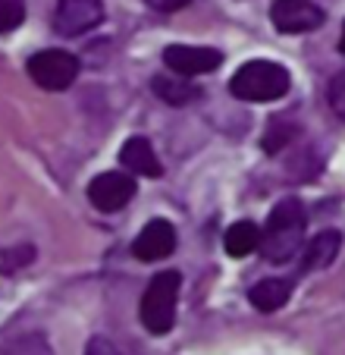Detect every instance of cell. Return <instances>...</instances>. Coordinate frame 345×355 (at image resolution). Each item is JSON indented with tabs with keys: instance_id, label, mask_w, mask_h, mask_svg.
<instances>
[{
	"instance_id": "6da1fadb",
	"label": "cell",
	"mask_w": 345,
	"mask_h": 355,
	"mask_svg": "<svg viewBox=\"0 0 345 355\" xmlns=\"http://www.w3.org/2000/svg\"><path fill=\"white\" fill-rule=\"evenodd\" d=\"M305 227L308 214L299 198H283L273 205L264 230H260V252L270 264L292 261L305 245Z\"/></svg>"
},
{
	"instance_id": "7a4b0ae2",
	"label": "cell",
	"mask_w": 345,
	"mask_h": 355,
	"mask_svg": "<svg viewBox=\"0 0 345 355\" xmlns=\"http://www.w3.org/2000/svg\"><path fill=\"white\" fill-rule=\"evenodd\" d=\"M292 88L289 69L279 67L273 60H248L236 69L229 79V92L233 98L248 101V104H264V101H279Z\"/></svg>"
},
{
	"instance_id": "3957f363",
	"label": "cell",
	"mask_w": 345,
	"mask_h": 355,
	"mask_svg": "<svg viewBox=\"0 0 345 355\" xmlns=\"http://www.w3.org/2000/svg\"><path fill=\"white\" fill-rule=\"evenodd\" d=\"M179 286L182 277L176 270H163V274L151 277L145 295H141V324H145L148 334L163 336L172 330L176 324V299H179Z\"/></svg>"
},
{
	"instance_id": "277c9868",
	"label": "cell",
	"mask_w": 345,
	"mask_h": 355,
	"mask_svg": "<svg viewBox=\"0 0 345 355\" xmlns=\"http://www.w3.org/2000/svg\"><path fill=\"white\" fill-rule=\"evenodd\" d=\"M28 76L38 88L44 92H63L76 82L79 76V60L69 51H60V47H47V51H38V54L28 57L26 63Z\"/></svg>"
},
{
	"instance_id": "5b68a950",
	"label": "cell",
	"mask_w": 345,
	"mask_h": 355,
	"mask_svg": "<svg viewBox=\"0 0 345 355\" xmlns=\"http://www.w3.org/2000/svg\"><path fill=\"white\" fill-rule=\"evenodd\" d=\"M100 19H104L100 0H60L53 10V28L63 38H79V35L98 28Z\"/></svg>"
},
{
	"instance_id": "8992f818",
	"label": "cell",
	"mask_w": 345,
	"mask_h": 355,
	"mask_svg": "<svg viewBox=\"0 0 345 355\" xmlns=\"http://www.w3.org/2000/svg\"><path fill=\"white\" fill-rule=\"evenodd\" d=\"M270 19L285 35H305L324 26V10L314 0H273Z\"/></svg>"
},
{
	"instance_id": "52a82bcc",
	"label": "cell",
	"mask_w": 345,
	"mask_h": 355,
	"mask_svg": "<svg viewBox=\"0 0 345 355\" xmlns=\"http://www.w3.org/2000/svg\"><path fill=\"white\" fill-rule=\"evenodd\" d=\"M135 195V180L129 173H98L91 182H88V201H91L98 211L104 214H113V211H123L132 201Z\"/></svg>"
},
{
	"instance_id": "ba28073f",
	"label": "cell",
	"mask_w": 345,
	"mask_h": 355,
	"mask_svg": "<svg viewBox=\"0 0 345 355\" xmlns=\"http://www.w3.org/2000/svg\"><path fill=\"white\" fill-rule=\"evenodd\" d=\"M163 63L176 76H204L223 63V54L213 47H195V44H170L163 51Z\"/></svg>"
},
{
	"instance_id": "9c48e42d",
	"label": "cell",
	"mask_w": 345,
	"mask_h": 355,
	"mask_svg": "<svg viewBox=\"0 0 345 355\" xmlns=\"http://www.w3.org/2000/svg\"><path fill=\"white\" fill-rule=\"evenodd\" d=\"M176 248V230L170 220H148L145 230L139 233V239L132 242V255L139 261H163L172 255Z\"/></svg>"
},
{
	"instance_id": "30bf717a",
	"label": "cell",
	"mask_w": 345,
	"mask_h": 355,
	"mask_svg": "<svg viewBox=\"0 0 345 355\" xmlns=\"http://www.w3.org/2000/svg\"><path fill=\"white\" fill-rule=\"evenodd\" d=\"M120 161H123V167L135 176H151V180L163 176V164L157 161L151 141L141 139V135H132V139L120 148Z\"/></svg>"
},
{
	"instance_id": "8fae6325",
	"label": "cell",
	"mask_w": 345,
	"mask_h": 355,
	"mask_svg": "<svg viewBox=\"0 0 345 355\" xmlns=\"http://www.w3.org/2000/svg\"><path fill=\"white\" fill-rule=\"evenodd\" d=\"M339 248H342V233L339 230H320L301 252V270H324L336 261Z\"/></svg>"
},
{
	"instance_id": "7c38bea8",
	"label": "cell",
	"mask_w": 345,
	"mask_h": 355,
	"mask_svg": "<svg viewBox=\"0 0 345 355\" xmlns=\"http://www.w3.org/2000/svg\"><path fill=\"white\" fill-rule=\"evenodd\" d=\"M289 295H292V280H289V277H267V280L254 283L248 299H251V305L258 311L270 315V311L283 309L285 302H289Z\"/></svg>"
},
{
	"instance_id": "4fadbf2b",
	"label": "cell",
	"mask_w": 345,
	"mask_h": 355,
	"mask_svg": "<svg viewBox=\"0 0 345 355\" xmlns=\"http://www.w3.org/2000/svg\"><path fill=\"white\" fill-rule=\"evenodd\" d=\"M154 94L157 98H163V104H170V107H186V104H192V101L201 98V88L192 85L188 82V76H182V79H172V76H157V79L151 82Z\"/></svg>"
},
{
	"instance_id": "5bb4252c",
	"label": "cell",
	"mask_w": 345,
	"mask_h": 355,
	"mask_svg": "<svg viewBox=\"0 0 345 355\" xmlns=\"http://www.w3.org/2000/svg\"><path fill=\"white\" fill-rule=\"evenodd\" d=\"M223 245L229 258H245V255H251L254 248H260V230L251 220H239L226 230Z\"/></svg>"
},
{
	"instance_id": "9a60e30c",
	"label": "cell",
	"mask_w": 345,
	"mask_h": 355,
	"mask_svg": "<svg viewBox=\"0 0 345 355\" xmlns=\"http://www.w3.org/2000/svg\"><path fill=\"white\" fill-rule=\"evenodd\" d=\"M295 135H299V126H295V123H289V120H270L264 139H260V148H264L267 155H279V151H285V148L292 145Z\"/></svg>"
},
{
	"instance_id": "2e32d148",
	"label": "cell",
	"mask_w": 345,
	"mask_h": 355,
	"mask_svg": "<svg viewBox=\"0 0 345 355\" xmlns=\"http://www.w3.org/2000/svg\"><path fill=\"white\" fill-rule=\"evenodd\" d=\"M26 19V0H0V35H10Z\"/></svg>"
},
{
	"instance_id": "e0dca14e",
	"label": "cell",
	"mask_w": 345,
	"mask_h": 355,
	"mask_svg": "<svg viewBox=\"0 0 345 355\" xmlns=\"http://www.w3.org/2000/svg\"><path fill=\"white\" fill-rule=\"evenodd\" d=\"M326 101H330L333 114H336L339 120H345V73H339L336 79L330 82V88H326Z\"/></svg>"
},
{
	"instance_id": "ac0fdd59",
	"label": "cell",
	"mask_w": 345,
	"mask_h": 355,
	"mask_svg": "<svg viewBox=\"0 0 345 355\" xmlns=\"http://www.w3.org/2000/svg\"><path fill=\"white\" fill-rule=\"evenodd\" d=\"M85 355H123V352L113 346L110 340H104V336H94V340H88Z\"/></svg>"
},
{
	"instance_id": "d6986e66",
	"label": "cell",
	"mask_w": 345,
	"mask_h": 355,
	"mask_svg": "<svg viewBox=\"0 0 345 355\" xmlns=\"http://www.w3.org/2000/svg\"><path fill=\"white\" fill-rule=\"evenodd\" d=\"M154 10H160V13H172V10H182V7H188L192 0H148Z\"/></svg>"
},
{
	"instance_id": "ffe728a7",
	"label": "cell",
	"mask_w": 345,
	"mask_h": 355,
	"mask_svg": "<svg viewBox=\"0 0 345 355\" xmlns=\"http://www.w3.org/2000/svg\"><path fill=\"white\" fill-rule=\"evenodd\" d=\"M339 54H345V22H342V35H339Z\"/></svg>"
}]
</instances>
